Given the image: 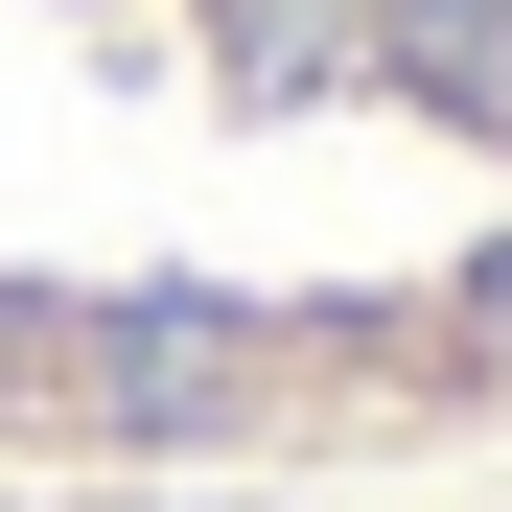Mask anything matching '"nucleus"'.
Returning a JSON list of instances; mask_svg holds the SVG:
<instances>
[{"label": "nucleus", "instance_id": "obj_1", "mask_svg": "<svg viewBox=\"0 0 512 512\" xmlns=\"http://www.w3.org/2000/svg\"><path fill=\"white\" fill-rule=\"evenodd\" d=\"M0 512H419V489H0Z\"/></svg>", "mask_w": 512, "mask_h": 512}]
</instances>
